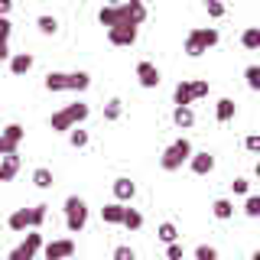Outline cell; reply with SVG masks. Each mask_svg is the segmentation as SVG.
<instances>
[{
  "mask_svg": "<svg viewBox=\"0 0 260 260\" xmlns=\"http://www.w3.org/2000/svg\"><path fill=\"white\" fill-rule=\"evenodd\" d=\"M98 20H101V26H140L146 20V7L140 0H124V4H111V7H101V13H98Z\"/></svg>",
  "mask_w": 260,
  "mask_h": 260,
  "instance_id": "cell-1",
  "label": "cell"
},
{
  "mask_svg": "<svg viewBox=\"0 0 260 260\" xmlns=\"http://www.w3.org/2000/svg\"><path fill=\"white\" fill-rule=\"evenodd\" d=\"M46 91H85L91 85L88 72H49L46 75Z\"/></svg>",
  "mask_w": 260,
  "mask_h": 260,
  "instance_id": "cell-2",
  "label": "cell"
},
{
  "mask_svg": "<svg viewBox=\"0 0 260 260\" xmlns=\"http://www.w3.org/2000/svg\"><path fill=\"white\" fill-rule=\"evenodd\" d=\"M88 117V104H65L62 111H55L52 117H49V127L52 130H59V134H69V130H75L81 120Z\"/></svg>",
  "mask_w": 260,
  "mask_h": 260,
  "instance_id": "cell-3",
  "label": "cell"
},
{
  "mask_svg": "<svg viewBox=\"0 0 260 260\" xmlns=\"http://www.w3.org/2000/svg\"><path fill=\"white\" fill-rule=\"evenodd\" d=\"M49 205H32V208H16L10 215V231H39V224L46 221Z\"/></svg>",
  "mask_w": 260,
  "mask_h": 260,
  "instance_id": "cell-4",
  "label": "cell"
},
{
  "mask_svg": "<svg viewBox=\"0 0 260 260\" xmlns=\"http://www.w3.org/2000/svg\"><path fill=\"white\" fill-rule=\"evenodd\" d=\"M218 29L215 26H202V29H192L189 36H185V55H192V59H199V55H205L211 46H218Z\"/></svg>",
  "mask_w": 260,
  "mask_h": 260,
  "instance_id": "cell-5",
  "label": "cell"
},
{
  "mask_svg": "<svg viewBox=\"0 0 260 260\" xmlns=\"http://www.w3.org/2000/svg\"><path fill=\"white\" fill-rule=\"evenodd\" d=\"M189 156H192V143L185 140V137H179L176 143H169V146H166V153H162L159 166L166 169V173H176L182 162H189Z\"/></svg>",
  "mask_w": 260,
  "mask_h": 260,
  "instance_id": "cell-6",
  "label": "cell"
},
{
  "mask_svg": "<svg viewBox=\"0 0 260 260\" xmlns=\"http://www.w3.org/2000/svg\"><path fill=\"white\" fill-rule=\"evenodd\" d=\"M85 224H88V205H85V199L69 195V199H65V228H69L72 234H78Z\"/></svg>",
  "mask_w": 260,
  "mask_h": 260,
  "instance_id": "cell-7",
  "label": "cell"
},
{
  "mask_svg": "<svg viewBox=\"0 0 260 260\" xmlns=\"http://www.w3.org/2000/svg\"><path fill=\"white\" fill-rule=\"evenodd\" d=\"M205 94H208V81H179L173 91V101H176V108H189L192 101H199Z\"/></svg>",
  "mask_w": 260,
  "mask_h": 260,
  "instance_id": "cell-8",
  "label": "cell"
},
{
  "mask_svg": "<svg viewBox=\"0 0 260 260\" xmlns=\"http://www.w3.org/2000/svg\"><path fill=\"white\" fill-rule=\"evenodd\" d=\"M39 247H43V234H39V231H29L26 241H23L20 247H13L7 260H36V250Z\"/></svg>",
  "mask_w": 260,
  "mask_h": 260,
  "instance_id": "cell-9",
  "label": "cell"
},
{
  "mask_svg": "<svg viewBox=\"0 0 260 260\" xmlns=\"http://www.w3.org/2000/svg\"><path fill=\"white\" fill-rule=\"evenodd\" d=\"M20 140H23V127L20 124H10L4 134H0V159H4V156H13L16 146H20Z\"/></svg>",
  "mask_w": 260,
  "mask_h": 260,
  "instance_id": "cell-10",
  "label": "cell"
},
{
  "mask_svg": "<svg viewBox=\"0 0 260 260\" xmlns=\"http://www.w3.org/2000/svg\"><path fill=\"white\" fill-rule=\"evenodd\" d=\"M72 254H75V241L72 238H59L46 244V260H69Z\"/></svg>",
  "mask_w": 260,
  "mask_h": 260,
  "instance_id": "cell-11",
  "label": "cell"
},
{
  "mask_svg": "<svg viewBox=\"0 0 260 260\" xmlns=\"http://www.w3.org/2000/svg\"><path fill=\"white\" fill-rule=\"evenodd\" d=\"M137 81H140L143 88H156L159 81H162V78H159V69H156L153 62H146V59L137 62Z\"/></svg>",
  "mask_w": 260,
  "mask_h": 260,
  "instance_id": "cell-12",
  "label": "cell"
},
{
  "mask_svg": "<svg viewBox=\"0 0 260 260\" xmlns=\"http://www.w3.org/2000/svg\"><path fill=\"white\" fill-rule=\"evenodd\" d=\"M108 39L114 46H134L137 43V26H114V29H108Z\"/></svg>",
  "mask_w": 260,
  "mask_h": 260,
  "instance_id": "cell-13",
  "label": "cell"
},
{
  "mask_svg": "<svg viewBox=\"0 0 260 260\" xmlns=\"http://www.w3.org/2000/svg\"><path fill=\"white\" fill-rule=\"evenodd\" d=\"M189 166H192L195 176H208L211 169H215V156H211V153H192V156H189Z\"/></svg>",
  "mask_w": 260,
  "mask_h": 260,
  "instance_id": "cell-14",
  "label": "cell"
},
{
  "mask_svg": "<svg viewBox=\"0 0 260 260\" xmlns=\"http://www.w3.org/2000/svg\"><path fill=\"white\" fill-rule=\"evenodd\" d=\"M16 173H20V156H4L0 159V182H10V179H16Z\"/></svg>",
  "mask_w": 260,
  "mask_h": 260,
  "instance_id": "cell-15",
  "label": "cell"
},
{
  "mask_svg": "<svg viewBox=\"0 0 260 260\" xmlns=\"http://www.w3.org/2000/svg\"><path fill=\"white\" fill-rule=\"evenodd\" d=\"M134 192H137V185L130 182L127 176L114 179V195H117V202H130V199H134Z\"/></svg>",
  "mask_w": 260,
  "mask_h": 260,
  "instance_id": "cell-16",
  "label": "cell"
},
{
  "mask_svg": "<svg viewBox=\"0 0 260 260\" xmlns=\"http://www.w3.org/2000/svg\"><path fill=\"white\" fill-rule=\"evenodd\" d=\"M29 69H32V55H29V52L10 55V72H13V75H26Z\"/></svg>",
  "mask_w": 260,
  "mask_h": 260,
  "instance_id": "cell-17",
  "label": "cell"
},
{
  "mask_svg": "<svg viewBox=\"0 0 260 260\" xmlns=\"http://www.w3.org/2000/svg\"><path fill=\"white\" fill-rule=\"evenodd\" d=\"M10 32H13L10 20H0V62L10 59Z\"/></svg>",
  "mask_w": 260,
  "mask_h": 260,
  "instance_id": "cell-18",
  "label": "cell"
},
{
  "mask_svg": "<svg viewBox=\"0 0 260 260\" xmlns=\"http://www.w3.org/2000/svg\"><path fill=\"white\" fill-rule=\"evenodd\" d=\"M124 205H120V202H114V205H104L101 208V218H104V221H108V224H120V221H124Z\"/></svg>",
  "mask_w": 260,
  "mask_h": 260,
  "instance_id": "cell-19",
  "label": "cell"
},
{
  "mask_svg": "<svg viewBox=\"0 0 260 260\" xmlns=\"http://www.w3.org/2000/svg\"><path fill=\"white\" fill-rule=\"evenodd\" d=\"M234 111H238V108H234V101H231V98H221V101H218V108H215L218 124H228V120L234 117Z\"/></svg>",
  "mask_w": 260,
  "mask_h": 260,
  "instance_id": "cell-20",
  "label": "cell"
},
{
  "mask_svg": "<svg viewBox=\"0 0 260 260\" xmlns=\"http://www.w3.org/2000/svg\"><path fill=\"white\" fill-rule=\"evenodd\" d=\"M173 120H176V127L189 130V127L195 124V114H192V108H176V111H173Z\"/></svg>",
  "mask_w": 260,
  "mask_h": 260,
  "instance_id": "cell-21",
  "label": "cell"
},
{
  "mask_svg": "<svg viewBox=\"0 0 260 260\" xmlns=\"http://www.w3.org/2000/svg\"><path fill=\"white\" fill-rule=\"evenodd\" d=\"M120 224L130 228V231H140V228H143V215H140L137 208H127V211H124V221H120Z\"/></svg>",
  "mask_w": 260,
  "mask_h": 260,
  "instance_id": "cell-22",
  "label": "cell"
},
{
  "mask_svg": "<svg viewBox=\"0 0 260 260\" xmlns=\"http://www.w3.org/2000/svg\"><path fill=\"white\" fill-rule=\"evenodd\" d=\"M211 211H215V218H218V221H228V218L234 215V205H231L228 199H218L215 205H211Z\"/></svg>",
  "mask_w": 260,
  "mask_h": 260,
  "instance_id": "cell-23",
  "label": "cell"
},
{
  "mask_svg": "<svg viewBox=\"0 0 260 260\" xmlns=\"http://www.w3.org/2000/svg\"><path fill=\"white\" fill-rule=\"evenodd\" d=\"M156 238H159L162 244H176V238H179L176 224H173V221H162V224H159V231H156Z\"/></svg>",
  "mask_w": 260,
  "mask_h": 260,
  "instance_id": "cell-24",
  "label": "cell"
},
{
  "mask_svg": "<svg viewBox=\"0 0 260 260\" xmlns=\"http://www.w3.org/2000/svg\"><path fill=\"white\" fill-rule=\"evenodd\" d=\"M241 43H244V49H260V26H250V29H244Z\"/></svg>",
  "mask_w": 260,
  "mask_h": 260,
  "instance_id": "cell-25",
  "label": "cell"
},
{
  "mask_svg": "<svg viewBox=\"0 0 260 260\" xmlns=\"http://www.w3.org/2000/svg\"><path fill=\"white\" fill-rule=\"evenodd\" d=\"M36 23H39V32H46V36H55V32H59V20H55V16H46L43 13Z\"/></svg>",
  "mask_w": 260,
  "mask_h": 260,
  "instance_id": "cell-26",
  "label": "cell"
},
{
  "mask_svg": "<svg viewBox=\"0 0 260 260\" xmlns=\"http://www.w3.org/2000/svg\"><path fill=\"white\" fill-rule=\"evenodd\" d=\"M32 182H36L39 189H49V185H52V173H49L46 166H39L36 173H32Z\"/></svg>",
  "mask_w": 260,
  "mask_h": 260,
  "instance_id": "cell-27",
  "label": "cell"
},
{
  "mask_svg": "<svg viewBox=\"0 0 260 260\" xmlns=\"http://www.w3.org/2000/svg\"><path fill=\"white\" fill-rule=\"evenodd\" d=\"M195 260H218V250L208 247V244H199L195 247Z\"/></svg>",
  "mask_w": 260,
  "mask_h": 260,
  "instance_id": "cell-28",
  "label": "cell"
},
{
  "mask_svg": "<svg viewBox=\"0 0 260 260\" xmlns=\"http://www.w3.org/2000/svg\"><path fill=\"white\" fill-rule=\"evenodd\" d=\"M247 85H250V91L260 88V65H250V69H247Z\"/></svg>",
  "mask_w": 260,
  "mask_h": 260,
  "instance_id": "cell-29",
  "label": "cell"
},
{
  "mask_svg": "<svg viewBox=\"0 0 260 260\" xmlns=\"http://www.w3.org/2000/svg\"><path fill=\"white\" fill-rule=\"evenodd\" d=\"M69 140H72V146H88V134L85 130H69Z\"/></svg>",
  "mask_w": 260,
  "mask_h": 260,
  "instance_id": "cell-30",
  "label": "cell"
},
{
  "mask_svg": "<svg viewBox=\"0 0 260 260\" xmlns=\"http://www.w3.org/2000/svg\"><path fill=\"white\" fill-rule=\"evenodd\" d=\"M114 260H137V254H134V247L120 244V247H114Z\"/></svg>",
  "mask_w": 260,
  "mask_h": 260,
  "instance_id": "cell-31",
  "label": "cell"
},
{
  "mask_svg": "<svg viewBox=\"0 0 260 260\" xmlns=\"http://www.w3.org/2000/svg\"><path fill=\"white\" fill-rule=\"evenodd\" d=\"M104 117H108V120H117V117H120V101H117V98H114V101H108V108H104Z\"/></svg>",
  "mask_w": 260,
  "mask_h": 260,
  "instance_id": "cell-32",
  "label": "cell"
},
{
  "mask_svg": "<svg viewBox=\"0 0 260 260\" xmlns=\"http://www.w3.org/2000/svg\"><path fill=\"white\" fill-rule=\"evenodd\" d=\"M244 211H247L250 218L260 215V199H257V195H247V205H244Z\"/></svg>",
  "mask_w": 260,
  "mask_h": 260,
  "instance_id": "cell-33",
  "label": "cell"
},
{
  "mask_svg": "<svg viewBox=\"0 0 260 260\" xmlns=\"http://www.w3.org/2000/svg\"><path fill=\"white\" fill-rule=\"evenodd\" d=\"M231 189L238 192V195H244V192H250V182H247V179H234V182H231Z\"/></svg>",
  "mask_w": 260,
  "mask_h": 260,
  "instance_id": "cell-34",
  "label": "cell"
},
{
  "mask_svg": "<svg viewBox=\"0 0 260 260\" xmlns=\"http://www.w3.org/2000/svg\"><path fill=\"white\" fill-rule=\"evenodd\" d=\"M205 10H208L211 16H224V7H221V4H215V0H208V4H205Z\"/></svg>",
  "mask_w": 260,
  "mask_h": 260,
  "instance_id": "cell-35",
  "label": "cell"
},
{
  "mask_svg": "<svg viewBox=\"0 0 260 260\" xmlns=\"http://www.w3.org/2000/svg\"><path fill=\"white\" fill-rule=\"evenodd\" d=\"M244 146H247L250 153H257V150H260V137H257V134H250L247 140H244Z\"/></svg>",
  "mask_w": 260,
  "mask_h": 260,
  "instance_id": "cell-36",
  "label": "cell"
},
{
  "mask_svg": "<svg viewBox=\"0 0 260 260\" xmlns=\"http://www.w3.org/2000/svg\"><path fill=\"white\" fill-rule=\"evenodd\" d=\"M166 257H169V260H182V247H179V244H169Z\"/></svg>",
  "mask_w": 260,
  "mask_h": 260,
  "instance_id": "cell-37",
  "label": "cell"
},
{
  "mask_svg": "<svg viewBox=\"0 0 260 260\" xmlns=\"http://www.w3.org/2000/svg\"><path fill=\"white\" fill-rule=\"evenodd\" d=\"M10 10H13L10 0H0V20H7V13H10Z\"/></svg>",
  "mask_w": 260,
  "mask_h": 260,
  "instance_id": "cell-38",
  "label": "cell"
},
{
  "mask_svg": "<svg viewBox=\"0 0 260 260\" xmlns=\"http://www.w3.org/2000/svg\"><path fill=\"white\" fill-rule=\"evenodd\" d=\"M250 260H260V250H257V254H254V257H250Z\"/></svg>",
  "mask_w": 260,
  "mask_h": 260,
  "instance_id": "cell-39",
  "label": "cell"
}]
</instances>
